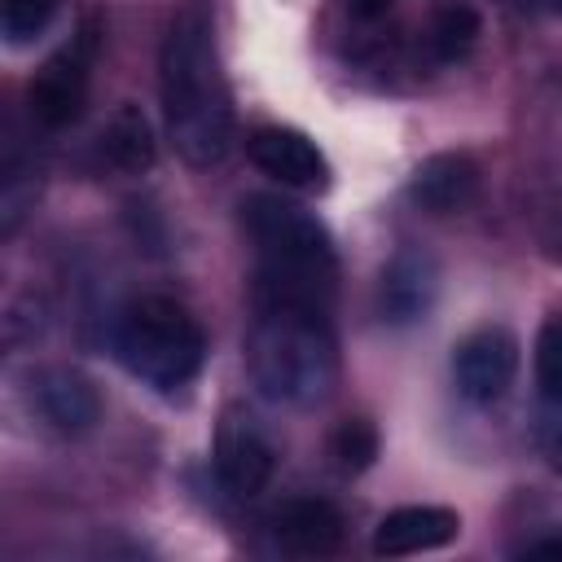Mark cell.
I'll use <instances>...</instances> for the list:
<instances>
[{"mask_svg":"<svg viewBox=\"0 0 562 562\" xmlns=\"http://www.w3.org/2000/svg\"><path fill=\"white\" fill-rule=\"evenodd\" d=\"M162 123L189 167H215L233 140V97L215 53V31L198 9L171 18L158 53Z\"/></svg>","mask_w":562,"mask_h":562,"instance_id":"1","label":"cell"},{"mask_svg":"<svg viewBox=\"0 0 562 562\" xmlns=\"http://www.w3.org/2000/svg\"><path fill=\"white\" fill-rule=\"evenodd\" d=\"M246 369L272 404H321L338 378V342L325 321V307L259 294L246 334Z\"/></svg>","mask_w":562,"mask_h":562,"instance_id":"2","label":"cell"},{"mask_svg":"<svg viewBox=\"0 0 562 562\" xmlns=\"http://www.w3.org/2000/svg\"><path fill=\"white\" fill-rule=\"evenodd\" d=\"M241 224L255 246L259 263V294L268 299H299V303H329L338 255L329 228L299 202L281 193H250L241 202Z\"/></svg>","mask_w":562,"mask_h":562,"instance_id":"3","label":"cell"},{"mask_svg":"<svg viewBox=\"0 0 562 562\" xmlns=\"http://www.w3.org/2000/svg\"><path fill=\"white\" fill-rule=\"evenodd\" d=\"M114 356L119 364L154 391H180L198 378L206 356V334L189 307L162 294L132 299L114 316Z\"/></svg>","mask_w":562,"mask_h":562,"instance_id":"4","label":"cell"},{"mask_svg":"<svg viewBox=\"0 0 562 562\" xmlns=\"http://www.w3.org/2000/svg\"><path fill=\"white\" fill-rule=\"evenodd\" d=\"M92 53H97V35L79 31L70 44H61L31 79V119L48 132L66 127L79 119L83 101H88V75H92Z\"/></svg>","mask_w":562,"mask_h":562,"instance_id":"5","label":"cell"},{"mask_svg":"<svg viewBox=\"0 0 562 562\" xmlns=\"http://www.w3.org/2000/svg\"><path fill=\"white\" fill-rule=\"evenodd\" d=\"M518 378V338L505 325H483L452 347V382L461 400L487 408L509 395Z\"/></svg>","mask_w":562,"mask_h":562,"instance_id":"6","label":"cell"},{"mask_svg":"<svg viewBox=\"0 0 562 562\" xmlns=\"http://www.w3.org/2000/svg\"><path fill=\"white\" fill-rule=\"evenodd\" d=\"M272 470H277V448L263 435V426L255 417L228 408L220 417V430H215V479H220V487L237 501H250L272 483Z\"/></svg>","mask_w":562,"mask_h":562,"instance_id":"7","label":"cell"},{"mask_svg":"<svg viewBox=\"0 0 562 562\" xmlns=\"http://www.w3.org/2000/svg\"><path fill=\"white\" fill-rule=\"evenodd\" d=\"M246 158L272 176L281 189H299V193H321L329 184V162L321 154V145L299 132V127H255L246 136Z\"/></svg>","mask_w":562,"mask_h":562,"instance_id":"8","label":"cell"},{"mask_svg":"<svg viewBox=\"0 0 562 562\" xmlns=\"http://www.w3.org/2000/svg\"><path fill=\"white\" fill-rule=\"evenodd\" d=\"M26 400H31V413H40V422L57 435H83L101 422V391L79 369H66V364H48L31 373Z\"/></svg>","mask_w":562,"mask_h":562,"instance_id":"9","label":"cell"},{"mask_svg":"<svg viewBox=\"0 0 562 562\" xmlns=\"http://www.w3.org/2000/svg\"><path fill=\"white\" fill-rule=\"evenodd\" d=\"M461 536V514L448 505H404L391 509L378 531H373V553L378 558H413V553H430L443 549Z\"/></svg>","mask_w":562,"mask_h":562,"instance_id":"10","label":"cell"},{"mask_svg":"<svg viewBox=\"0 0 562 562\" xmlns=\"http://www.w3.org/2000/svg\"><path fill=\"white\" fill-rule=\"evenodd\" d=\"M435 290H439L435 259L422 255V250H400L382 268V281H378V316L386 325H413V321H422L430 312Z\"/></svg>","mask_w":562,"mask_h":562,"instance_id":"11","label":"cell"},{"mask_svg":"<svg viewBox=\"0 0 562 562\" xmlns=\"http://www.w3.org/2000/svg\"><path fill=\"white\" fill-rule=\"evenodd\" d=\"M272 540L290 558H329L342 544V514L325 496H294L272 514Z\"/></svg>","mask_w":562,"mask_h":562,"instance_id":"12","label":"cell"},{"mask_svg":"<svg viewBox=\"0 0 562 562\" xmlns=\"http://www.w3.org/2000/svg\"><path fill=\"white\" fill-rule=\"evenodd\" d=\"M474 193H479V162L461 149L430 154L408 180V198L430 215H457L474 202Z\"/></svg>","mask_w":562,"mask_h":562,"instance_id":"13","label":"cell"},{"mask_svg":"<svg viewBox=\"0 0 562 562\" xmlns=\"http://www.w3.org/2000/svg\"><path fill=\"white\" fill-rule=\"evenodd\" d=\"M97 154H101V162H105L110 171H119V176H140V171H149V167H154V127H149V119H145L136 105H119V110L105 119L101 136H97Z\"/></svg>","mask_w":562,"mask_h":562,"instance_id":"14","label":"cell"},{"mask_svg":"<svg viewBox=\"0 0 562 562\" xmlns=\"http://www.w3.org/2000/svg\"><path fill=\"white\" fill-rule=\"evenodd\" d=\"M536 386L544 408H562V312H553L536 334Z\"/></svg>","mask_w":562,"mask_h":562,"instance_id":"15","label":"cell"},{"mask_svg":"<svg viewBox=\"0 0 562 562\" xmlns=\"http://www.w3.org/2000/svg\"><path fill=\"white\" fill-rule=\"evenodd\" d=\"M474 35H479V18H474V9H465V4H448V9L435 18V26H430V53H435L439 61H457V57L470 53Z\"/></svg>","mask_w":562,"mask_h":562,"instance_id":"16","label":"cell"},{"mask_svg":"<svg viewBox=\"0 0 562 562\" xmlns=\"http://www.w3.org/2000/svg\"><path fill=\"white\" fill-rule=\"evenodd\" d=\"M57 4L61 0H0V31H4V40L13 48L18 44H31L35 35L48 31Z\"/></svg>","mask_w":562,"mask_h":562,"instance_id":"17","label":"cell"},{"mask_svg":"<svg viewBox=\"0 0 562 562\" xmlns=\"http://www.w3.org/2000/svg\"><path fill=\"white\" fill-rule=\"evenodd\" d=\"M334 457L342 470H364L373 457H378V435L369 422H342L338 435H334Z\"/></svg>","mask_w":562,"mask_h":562,"instance_id":"18","label":"cell"},{"mask_svg":"<svg viewBox=\"0 0 562 562\" xmlns=\"http://www.w3.org/2000/svg\"><path fill=\"white\" fill-rule=\"evenodd\" d=\"M544 448H549V461H553V470L562 474V408H549V426H544Z\"/></svg>","mask_w":562,"mask_h":562,"instance_id":"19","label":"cell"},{"mask_svg":"<svg viewBox=\"0 0 562 562\" xmlns=\"http://www.w3.org/2000/svg\"><path fill=\"white\" fill-rule=\"evenodd\" d=\"M522 558H553V562H562V536H544V540L527 544Z\"/></svg>","mask_w":562,"mask_h":562,"instance_id":"20","label":"cell"},{"mask_svg":"<svg viewBox=\"0 0 562 562\" xmlns=\"http://www.w3.org/2000/svg\"><path fill=\"white\" fill-rule=\"evenodd\" d=\"M544 4H549V9H558V13H562V0H544Z\"/></svg>","mask_w":562,"mask_h":562,"instance_id":"21","label":"cell"}]
</instances>
